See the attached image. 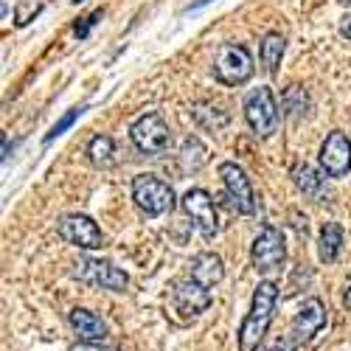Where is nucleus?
<instances>
[{"label": "nucleus", "mask_w": 351, "mask_h": 351, "mask_svg": "<svg viewBox=\"0 0 351 351\" xmlns=\"http://www.w3.org/2000/svg\"><path fill=\"white\" fill-rule=\"evenodd\" d=\"M278 284L265 278L258 281V287L253 289V298H250V309L239 326L237 335V348L239 351H258V346L265 343L270 326H273V317H276V306H278Z\"/></svg>", "instance_id": "f257e3e1"}, {"label": "nucleus", "mask_w": 351, "mask_h": 351, "mask_svg": "<svg viewBox=\"0 0 351 351\" xmlns=\"http://www.w3.org/2000/svg\"><path fill=\"white\" fill-rule=\"evenodd\" d=\"M132 199H135L138 211L146 217H163L178 206L174 189L166 180H160L158 174H135L132 178Z\"/></svg>", "instance_id": "f03ea898"}, {"label": "nucleus", "mask_w": 351, "mask_h": 351, "mask_svg": "<svg viewBox=\"0 0 351 351\" xmlns=\"http://www.w3.org/2000/svg\"><path fill=\"white\" fill-rule=\"evenodd\" d=\"M253 71H256V65H253V53L247 51V45L225 43L217 48V53H214L217 82H222L228 87H239L253 76Z\"/></svg>", "instance_id": "7ed1b4c3"}, {"label": "nucleus", "mask_w": 351, "mask_h": 351, "mask_svg": "<svg viewBox=\"0 0 351 351\" xmlns=\"http://www.w3.org/2000/svg\"><path fill=\"white\" fill-rule=\"evenodd\" d=\"M250 261H253V270L261 276H270L278 273L287 261V242H284V233L276 225H265L256 239L250 245Z\"/></svg>", "instance_id": "20e7f679"}, {"label": "nucleus", "mask_w": 351, "mask_h": 351, "mask_svg": "<svg viewBox=\"0 0 351 351\" xmlns=\"http://www.w3.org/2000/svg\"><path fill=\"white\" fill-rule=\"evenodd\" d=\"M73 278H79L82 284H90V287L110 289V292H124L130 287L127 270L115 267L107 258H90V256H82L73 265Z\"/></svg>", "instance_id": "39448f33"}, {"label": "nucleus", "mask_w": 351, "mask_h": 351, "mask_svg": "<svg viewBox=\"0 0 351 351\" xmlns=\"http://www.w3.org/2000/svg\"><path fill=\"white\" fill-rule=\"evenodd\" d=\"M326 324H329V309H326V304L320 301L317 295H312V298H306V301L301 304V309L295 312V317L289 320L287 337L295 343L298 348H304V346H309L320 332L326 329Z\"/></svg>", "instance_id": "423d86ee"}, {"label": "nucleus", "mask_w": 351, "mask_h": 351, "mask_svg": "<svg viewBox=\"0 0 351 351\" xmlns=\"http://www.w3.org/2000/svg\"><path fill=\"white\" fill-rule=\"evenodd\" d=\"M245 121L258 138H270L278 130V104L270 87H256L245 96Z\"/></svg>", "instance_id": "0eeeda50"}, {"label": "nucleus", "mask_w": 351, "mask_h": 351, "mask_svg": "<svg viewBox=\"0 0 351 351\" xmlns=\"http://www.w3.org/2000/svg\"><path fill=\"white\" fill-rule=\"evenodd\" d=\"M219 178L228 191L230 208L239 211L242 217H253L256 214V191L250 186V178L245 174V169L233 160H225V163H219Z\"/></svg>", "instance_id": "6e6552de"}, {"label": "nucleus", "mask_w": 351, "mask_h": 351, "mask_svg": "<svg viewBox=\"0 0 351 351\" xmlns=\"http://www.w3.org/2000/svg\"><path fill=\"white\" fill-rule=\"evenodd\" d=\"M56 233H60L62 242H68L73 247H82V250L104 247L101 228L96 225L93 217H87V214H65L60 222H56Z\"/></svg>", "instance_id": "1a4fd4ad"}, {"label": "nucleus", "mask_w": 351, "mask_h": 351, "mask_svg": "<svg viewBox=\"0 0 351 351\" xmlns=\"http://www.w3.org/2000/svg\"><path fill=\"white\" fill-rule=\"evenodd\" d=\"M130 138L143 155H163L171 143L169 124L160 119L158 112H146L130 127Z\"/></svg>", "instance_id": "9d476101"}, {"label": "nucleus", "mask_w": 351, "mask_h": 351, "mask_svg": "<svg viewBox=\"0 0 351 351\" xmlns=\"http://www.w3.org/2000/svg\"><path fill=\"white\" fill-rule=\"evenodd\" d=\"M180 206H183L186 217L197 225V230L202 233V239H214L219 233L217 206H214V197L206 189H189L180 199Z\"/></svg>", "instance_id": "9b49d317"}, {"label": "nucleus", "mask_w": 351, "mask_h": 351, "mask_svg": "<svg viewBox=\"0 0 351 351\" xmlns=\"http://www.w3.org/2000/svg\"><path fill=\"white\" fill-rule=\"evenodd\" d=\"M214 304V292L199 287L197 281H191L189 276L186 278H174L171 284V306L174 312H180V317H197L202 315L208 306Z\"/></svg>", "instance_id": "f8f14e48"}, {"label": "nucleus", "mask_w": 351, "mask_h": 351, "mask_svg": "<svg viewBox=\"0 0 351 351\" xmlns=\"http://www.w3.org/2000/svg\"><path fill=\"white\" fill-rule=\"evenodd\" d=\"M317 163L324 169L326 178H346L351 171V138L343 130L329 132L324 146H320Z\"/></svg>", "instance_id": "ddd939ff"}, {"label": "nucleus", "mask_w": 351, "mask_h": 351, "mask_svg": "<svg viewBox=\"0 0 351 351\" xmlns=\"http://www.w3.org/2000/svg\"><path fill=\"white\" fill-rule=\"evenodd\" d=\"M68 324H71L73 335L79 337V343H104L110 337L107 320L84 306H73L68 312Z\"/></svg>", "instance_id": "4468645a"}, {"label": "nucleus", "mask_w": 351, "mask_h": 351, "mask_svg": "<svg viewBox=\"0 0 351 351\" xmlns=\"http://www.w3.org/2000/svg\"><path fill=\"white\" fill-rule=\"evenodd\" d=\"M189 278L197 281L199 287H206V289H214L225 278V261H222V256L211 253V250L197 253L189 261Z\"/></svg>", "instance_id": "2eb2a0df"}, {"label": "nucleus", "mask_w": 351, "mask_h": 351, "mask_svg": "<svg viewBox=\"0 0 351 351\" xmlns=\"http://www.w3.org/2000/svg\"><path fill=\"white\" fill-rule=\"evenodd\" d=\"M292 183L298 186V191L315 202H326L329 191H326V180L324 174H320L317 169H312L309 163H295L292 166Z\"/></svg>", "instance_id": "dca6fc26"}, {"label": "nucleus", "mask_w": 351, "mask_h": 351, "mask_svg": "<svg viewBox=\"0 0 351 351\" xmlns=\"http://www.w3.org/2000/svg\"><path fill=\"white\" fill-rule=\"evenodd\" d=\"M343 250V225L340 222H326L317 233V258L324 265H335Z\"/></svg>", "instance_id": "f3484780"}, {"label": "nucleus", "mask_w": 351, "mask_h": 351, "mask_svg": "<svg viewBox=\"0 0 351 351\" xmlns=\"http://www.w3.org/2000/svg\"><path fill=\"white\" fill-rule=\"evenodd\" d=\"M208 163V146L202 143L197 135H189L180 146V152H178V166L183 174H197L202 166Z\"/></svg>", "instance_id": "a211bd4d"}, {"label": "nucleus", "mask_w": 351, "mask_h": 351, "mask_svg": "<svg viewBox=\"0 0 351 351\" xmlns=\"http://www.w3.org/2000/svg\"><path fill=\"white\" fill-rule=\"evenodd\" d=\"M284 51H287V37H284V34H278V32L265 34L258 56H261V65H265L267 73H276V71H278V65H281V60H284Z\"/></svg>", "instance_id": "6ab92c4d"}, {"label": "nucleus", "mask_w": 351, "mask_h": 351, "mask_svg": "<svg viewBox=\"0 0 351 351\" xmlns=\"http://www.w3.org/2000/svg\"><path fill=\"white\" fill-rule=\"evenodd\" d=\"M87 158L99 169L115 166V141L110 135H93L90 143H87Z\"/></svg>", "instance_id": "aec40b11"}, {"label": "nucleus", "mask_w": 351, "mask_h": 351, "mask_svg": "<svg viewBox=\"0 0 351 351\" xmlns=\"http://www.w3.org/2000/svg\"><path fill=\"white\" fill-rule=\"evenodd\" d=\"M191 115H194V121H197L199 127L214 130V132L228 124V112L219 110V107L211 104V101H197V104H191Z\"/></svg>", "instance_id": "412c9836"}, {"label": "nucleus", "mask_w": 351, "mask_h": 351, "mask_svg": "<svg viewBox=\"0 0 351 351\" xmlns=\"http://www.w3.org/2000/svg\"><path fill=\"white\" fill-rule=\"evenodd\" d=\"M284 110H287L289 119H295V121L304 119L306 110H309V96H306L304 87H298V84L287 87V90H284Z\"/></svg>", "instance_id": "4be33fe9"}, {"label": "nucleus", "mask_w": 351, "mask_h": 351, "mask_svg": "<svg viewBox=\"0 0 351 351\" xmlns=\"http://www.w3.org/2000/svg\"><path fill=\"white\" fill-rule=\"evenodd\" d=\"M84 110H87V107H73V110H68V112L62 115V119H60V121H56V124H53V127L48 130V135H45V143H51L53 138L65 135V132H68V130H71V127L76 124V119H79V115H82Z\"/></svg>", "instance_id": "5701e85b"}, {"label": "nucleus", "mask_w": 351, "mask_h": 351, "mask_svg": "<svg viewBox=\"0 0 351 351\" xmlns=\"http://www.w3.org/2000/svg\"><path fill=\"white\" fill-rule=\"evenodd\" d=\"M101 17H104V9H96L93 14L82 17V23H76V25H73V34H76L79 40H84L87 34H90V28H93V25H96V23H99Z\"/></svg>", "instance_id": "b1692460"}, {"label": "nucleus", "mask_w": 351, "mask_h": 351, "mask_svg": "<svg viewBox=\"0 0 351 351\" xmlns=\"http://www.w3.org/2000/svg\"><path fill=\"white\" fill-rule=\"evenodd\" d=\"M68 351H119V348L104 346V343H73Z\"/></svg>", "instance_id": "393cba45"}, {"label": "nucleus", "mask_w": 351, "mask_h": 351, "mask_svg": "<svg viewBox=\"0 0 351 351\" xmlns=\"http://www.w3.org/2000/svg\"><path fill=\"white\" fill-rule=\"evenodd\" d=\"M267 351H298V346L292 343L289 337H281V340H276V343H273Z\"/></svg>", "instance_id": "a878e982"}, {"label": "nucleus", "mask_w": 351, "mask_h": 351, "mask_svg": "<svg viewBox=\"0 0 351 351\" xmlns=\"http://www.w3.org/2000/svg\"><path fill=\"white\" fill-rule=\"evenodd\" d=\"M340 34H343L346 40H351V14L343 17V23H340Z\"/></svg>", "instance_id": "bb28decb"}, {"label": "nucleus", "mask_w": 351, "mask_h": 351, "mask_svg": "<svg viewBox=\"0 0 351 351\" xmlns=\"http://www.w3.org/2000/svg\"><path fill=\"white\" fill-rule=\"evenodd\" d=\"M211 3V0H194V3L189 6V12H194V9H202V6H208Z\"/></svg>", "instance_id": "cd10ccee"}, {"label": "nucleus", "mask_w": 351, "mask_h": 351, "mask_svg": "<svg viewBox=\"0 0 351 351\" xmlns=\"http://www.w3.org/2000/svg\"><path fill=\"white\" fill-rule=\"evenodd\" d=\"M343 304H346V309H351V284H348V289H346V295H343Z\"/></svg>", "instance_id": "c85d7f7f"}, {"label": "nucleus", "mask_w": 351, "mask_h": 351, "mask_svg": "<svg viewBox=\"0 0 351 351\" xmlns=\"http://www.w3.org/2000/svg\"><path fill=\"white\" fill-rule=\"evenodd\" d=\"M73 3H84V0H73Z\"/></svg>", "instance_id": "c756f323"}, {"label": "nucleus", "mask_w": 351, "mask_h": 351, "mask_svg": "<svg viewBox=\"0 0 351 351\" xmlns=\"http://www.w3.org/2000/svg\"><path fill=\"white\" fill-rule=\"evenodd\" d=\"M343 3H348V6H351V0H343Z\"/></svg>", "instance_id": "7c9ffc66"}]
</instances>
